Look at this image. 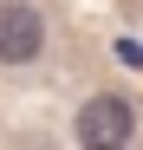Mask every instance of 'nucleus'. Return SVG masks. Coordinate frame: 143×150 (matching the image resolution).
<instances>
[{
    "label": "nucleus",
    "instance_id": "nucleus-1",
    "mask_svg": "<svg viewBox=\"0 0 143 150\" xmlns=\"http://www.w3.org/2000/svg\"><path fill=\"white\" fill-rule=\"evenodd\" d=\"M46 52V13L33 0H0V65H33Z\"/></svg>",
    "mask_w": 143,
    "mask_h": 150
},
{
    "label": "nucleus",
    "instance_id": "nucleus-2",
    "mask_svg": "<svg viewBox=\"0 0 143 150\" xmlns=\"http://www.w3.org/2000/svg\"><path fill=\"white\" fill-rule=\"evenodd\" d=\"M137 137V111L124 105L117 91H98V98H85V111H78V144H130Z\"/></svg>",
    "mask_w": 143,
    "mask_h": 150
}]
</instances>
